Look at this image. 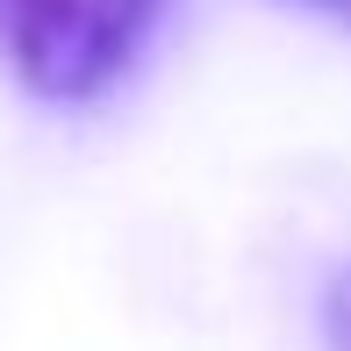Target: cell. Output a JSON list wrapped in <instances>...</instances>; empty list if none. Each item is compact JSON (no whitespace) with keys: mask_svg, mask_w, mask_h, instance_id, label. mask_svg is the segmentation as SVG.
I'll return each mask as SVG.
<instances>
[{"mask_svg":"<svg viewBox=\"0 0 351 351\" xmlns=\"http://www.w3.org/2000/svg\"><path fill=\"white\" fill-rule=\"evenodd\" d=\"M172 0H0V58L36 101H101Z\"/></svg>","mask_w":351,"mask_h":351,"instance_id":"obj_1","label":"cell"},{"mask_svg":"<svg viewBox=\"0 0 351 351\" xmlns=\"http://www.w3.org/2000/svg\"><path fill=\"white\" fill-rule=\"evenodd\" d=\"M323 337L330 351H351V265H337V280L323 287Z\"/></svg>","mask_w":351,"mask_h":351,"instance_id":"obj_2","label":"cell"},{"mask_svg":"<svg viewBox=\"0 0 351 351\" xmlns=\"http://www.w3.org/2000/svg\"><path fill=\"white\" fill-rule=\"evenodd\" d=\"M301 8H323V14H337V22H351V0H301Z\"/></svg>","mask_w":351,"mask_h":351,"instance_id":"obj_3","label":"cell"}]
</instances>
